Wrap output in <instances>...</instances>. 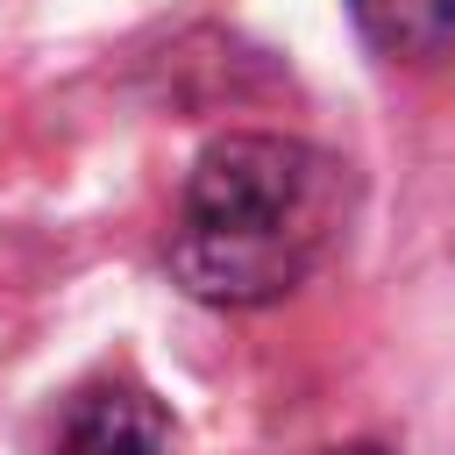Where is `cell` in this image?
I'll use <instances>...</instances> for the list:
<instances>
[{
	"label": "cell",
	"mask_w": 455,
	"mask_h": 455,
	"mask_svg": "<svg viewBox=\"0 0 455 455\" xmlns=\"http://www.w3.org/2000/svg\"><path fill=\"white\" fill-rule=\"evenodd\" d=\"M348 164L299 142L235 128L206 142L185 171L171 220V277L206 306H277L291 299L348 220Z\"/></svg>",
	"instance_id": "1"
},
{
	"label": "cell",
	"mask_w": 455,
	"mask_h": 455,
	"mask_svg": "<svg viewBox=\"0 0 455 455\" xmlns=\"http://www.w3.org/2000/svg\"><path fill=\"white\" fill-rule=\"evenodd\" d=\"M355 28L384 57H441L455 43V0H348Z\"/></svg>",
	"instance_id": "3"
},
{
	"label": "cell",
	"mask_w": 455,
	"mask_h": 455,
	"mask_svg": "<svg viewBox=\"0 0 455 455\" xmlns=\"http://www.w3.org/2000/svg\"><path fill=\"white\" fill-rule=\"evenodd\" d=\"M334 455H384V448H334Z\"/></svg>",
	"instance_id": "4"
},
{
	"label": "cell",
	"mask_w": 455,
	"mask_h": 455,
	"mask_svg": "<svg viewBox=\"0 0 455 455\" xmlns=\"http://www.w3.org/2000/svg\"><path fill=\"white\" fill-rule=\"evenodd\" d=\"M50 455H178V427L142 384H92Z\"/></svg>",
	"instance_id": "2"
}]
</instances>
